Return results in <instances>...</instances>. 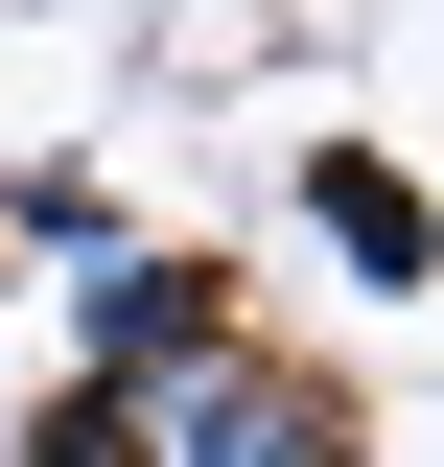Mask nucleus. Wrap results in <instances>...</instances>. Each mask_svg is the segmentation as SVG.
Instances as JSON below:
<instances>
[{
  "label": "nucleus",
  "instance_id": "obj_5",
  "mask_svg": "<svg viewBox=\"0 0 444 467\" xmlns=\"http://www.w3.org/2000/svg\"><path fill=\"white\" fill-rule=\"evenodd\" d=\"M24 467H141V420H117V398H48V420H24Z\"/></svg>",
  "mask_w": 444,
  "mask_h": 467
},
{
  "label": "nucleus",
  "instance_id": "obj_4",
  "mask_svg": "<svg viewBox=\"0 0 444 467\" xmlns=\"http://www.w3.org/2000/svg\"><path fill=\"white\" fill-rule=\"evenodd\" d=\"M0 257H117V187L94 164H24V187H0Z\"/></svg>",
  "mask_w": 444,
  "mask_h": 467
},
{
  "label": "nucleus",
  "instance_id": "obj_6",
  "mask_svg": "<svg viewBox=\"0 0 444 467\" xmlns=\"http://www.w3.org/2000/svg\"><path fill=\"white\" fill-rule=\"evenodd\" d=\"M164 24H187V0H164Z\"/></svg>",
  "mask_w": 444,
  "mask_h": 467
},
{
  "label": "nucleus",
  "instance_id": "obj_3",
  "mask_svg": "<svg viewBox=\"0 0 444 467\" xmlns=\"http://www.w3.org/2000/svg\"><path fill=\"white\" fill-rule=\"evenodd\" d=\"M304 234H328V257H351L375 304H421V281H444V211L375 164V140H304Z\"/></svg>",
  "mask_w": 444,
  "mask_h": 467
},
{
  "label": "nucleus",
  "instance_id": "obj_1",
  "mask_svg": "<svg viewBox=\"0 0 444 467\" xmlns=\"http://www.w3.org/2000/svg\"><path fill=\"white\" fill-rule=\"evenodd\" d=\"M258 327V304H234V257L211 234H117V257H70V398H187V374H211V350Z\"/></svg>",
  "mask_w": 444,
  "mask_h": 467
},
{
  "label": "nucleus",
  "instance_id": "obj_2",
  "mask_svg": "<svg viewBox=\"0 0 444 467\" xmlns=\"http://www.w3.org/2000/svg\"><path fill=\"white\" fill-rule=\"evenodd\" d=\"M141 467H375V398H351L328 350H280V327H234L187 398H141Z\"/></svg>",
  "mask_w": 444,
  "mask_h": 467
}]
</instances>
